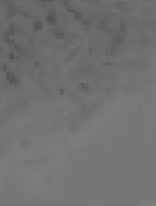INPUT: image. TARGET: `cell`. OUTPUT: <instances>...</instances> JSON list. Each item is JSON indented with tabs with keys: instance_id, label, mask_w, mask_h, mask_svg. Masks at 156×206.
<instances>
[{
	"instance_id": "obj_6",
	"label": "cell",
	"mask_w": 156,
	"mask_h": 206,
	"mask_svg": "<svg viewBox=\"0 0 156 206\" xmlns=\"http://www.w3.org/2000/svg\"><path fill=\"white\" fill-rule=\"evenodd\" d=\"M70 98H72V101H80V100H78V95H76V94H72Z\"/></svg>"
},
{
	"instance_id": "obj_1",
	"label": "cell",
	"mask_w": 156,
	"mask_h": 206,
	"mask_svg": "<svg viewBox=\"0 0 156 206\" xmlns=\"http://www.w3.org/2000/svg\"><path fill=\"white\" fill-rule=\"evenodd\" d=\"M6 81H8L11 86H17V84L20 83L19 76H17L16 73H12V72H8V73H6Z\"/></svg>"
},
{
	"instance_id": "obj_2",
	"label": "cell",
	"mask_w": 156,
	"mask_h": 206,
	"mask_svg": "<svg viewBox=\"0 0 156 206\" xmlns=\"http://www.w3.org/2000/svg\"><path fill=\"white\" fill-rule=\"evenodd\" d=\"M45 20L48 23H56V12L55 11H48V14L45 16Z\"/></svg>"
},
{
	"instance_id": "obj_8",
	"label": "cell",
	"mask_w": 156,
	"mask_h": 206,
	"mask_svg": "<svg viewBox=\"0 0 156 206\" xmlns=\"http://www.w3.org/2000/svg\"><path fill=\"white\" fill-rule=\"evenodd\" d=\"M42 2H53V0H42Z\"/></svg>"
},
{
	"instance_id": "obj_3",
	"label": "cell",
	"mask_w": 156,
	"mask_h": 206,
	"mask_svg": "<svg viewBox=\"0 0 156 206\" xmlns=\"http://www.w3.org/2000/svg\"><path fill=\"white\" fill-rule=\"evenodd\" d=\"M64 36H66V33H64V31H59V30H56V31L53 33V37H55V39H64Z\"/></svg>"
},
{
	"instance_id": "obj_7",
	"label": "cell",
	"mask_w": 156,
	"mask_h": 206,
	"mask_svg": "<svg viewBox=\"0 0 156 206\" xmlns=\"http://www.w3.org/2000/svg\"><path fill=\"white\" fill-rule=\"evenodd\" d=\"M117 6H119V8H125V3H122V2H120V3H117Z\"/></svg>"
},
{
	"instance_id": "obj_5",
	"label": "cell",
	"mask_w": 156,
	"mask_h": 206,
	"mask_svg": "<svg viewBox=\"0 0 156 206\" xmlns=\"http://www.w3.org/2000/svg\"><path fill=\"white\" fill-rule=\"evenodd\" d=\"M33 28H34V30H42V22H41V20H36V22L33 23Z\"/></svg>"
},
{
	"instance_id": "obj_4",
	"label": "cell",
	"mask_w": 156,
	"mask_h": 206,
	"mask_svg": "<svg viewBox=\"0 0 156 206\" xmlns=\"http://www.w3.org/2000/svg\"><path fill=\"white\" fill-rule=\"evenodd\" d=\"M78 87H80L81 92H89V84L87 83H80V84H78Z\"/></svg>"
}]
</instances>
